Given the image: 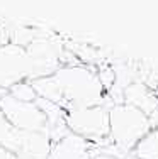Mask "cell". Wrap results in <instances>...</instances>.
I'll return each mask as SVG.
<instances>
[{
	"label": "cell",
	"instance_id": "cell-1",
	"mask_svg": "<svg viewBox=\"0 0 158 159\" xmlns=\"http://www.w3.org/2000/svg\"><path fill=\"white\" fill-rule=\"evenodd\" d=\"M31 83L37 97L58 105L65 112L105 105L111 100L105 97L97 71L82 64L60 66L50 76L32 80Z\"/></svg>",
	"mask_w": 158,
	"mask_h": 159
},
{
	"label": "cell",
	"instance_id": "cell-2",
	"mask_svg": "<svg viewBox=\"0 0 158 159\" xmlns=\"http://www.w3.org/2000/svg\"><path fill=\"white\" fill-rule=\"evenodd\" d=\"M151 130L150 119L140 108L116 103L109 108V141L126 156Z\"/></svg>",
	"mask_w": 158,
	"mask_h": 159
},
{
	"label": "cell",
	"instance_id": "cell-3",
	"mask_svg": "<svg viewBox=\"0 0 158 159\" xmlns=\"http://www.w3.org/2000/svg\"><path fill=\"white\" fill-rule=\"evenodd\" d=\"M39 78V68L26 46L17 43L0 46V88L9 90L16 83Z\"/></svg>",
	"mask_w": 158,
	"mask_h": 159
},
{
	"label": "cell",
	"instance_id": "cell-4",
	"mask_svg": "<svg viewBox=\"0 0 158 159\" xmlns=\"http://www.w3.org/2000/svg\"><path fill=\"white\" fill-rule=\"evenodd\" d=\"M109 108L107 105H95L65 112V124L71 134L85 141L105 142L109 141Z\"/></svg>",
	"mask_w": 158,
	"mask_h": 159
},
{
	"label": "cell",
	"instance_id": "cell-5",
	"mask_svg": "<svg viewBox=\"0 0 158 159\" xmlns=\"http://www.w3.org/2000/svg\"><path fill=\"white\" fill-rule=\"evenodd\" d=\"M126 156L111 144L105 142H90L78 137L75 134H68L61 141L51 146V152L48 159H124Z\"/></svg>",
	"mask_w": 158,
	"mask_h": 159
},
{
	"label": "cell",
	"instance_id": "cell-6",
	"mask_svg": "<svg viewBox=\"0 0 158 159\" xmlns=\"http://www.w3.org/2000/svg\"><path fill=\"white\" fill-rule=\"evenodd\" d=\"M0 113L10 125L19 130L46 134V115L36 103L16 100L7 93L3 98H0Z\"/></svg>",
	"mask_w": 158,
	"mask_h": 159
},
{
	"label": "cell",
	"instance_id": "cell-7",
	"mask_svg": "<svg viewBox=\"0 0 158 159\" xmlns=\"http://www.w3.org/2000/svg\"><path fill=\"white\" fill-rule=\"evenodd\" d=\"M122 103L140 108L143 113H146L150 117L158 107V97L145 83L134 81V83H129L122 90Z\"/></svg>",
	"mask_w": 158,
	"mask_h": 159
},
{
	"label": "cell",
	"instance_id": "cell-8",
	"mask_svg": "<svg viewBox=\"0 0 158 159\" xmlns=\"http://www.w3.org/2000/svg\"><path fill=\"white\" fill-rule=\"evenodd\" d=\"M136 159H158V129L150 130L131 151Z\"/></svg>",
	"mask_w": 158,
	"mask_h": 159
},
{
	"label": "cell",
	"instance_id": "cell-9",
	"mask_svg": "<svg viewBox=\"0 0 158 159\" xmlns=\"http://www.w3.org/2000/svg\"><path fill=\"white\" fill-rule=\"evenodd\" d=\"M9 95L14 97L16 100H21V102H27V103H34L36 98H37V93L34 90L31 81H21V83H16L14 86L9 88Z\"/></svg>",
	"mask_w": 158,
	"mask_h": 159
},
{
	"label": "cell",
	"instance_id": "cell-10",
	"mask_svg": "<svg viewBox=\"0 0 158 159\" xmlns=\"http://www.w3.org/2000/svg\"><path fill=\"white\" fill-rule=\"evenodd\" d=\"M148 119H150V125H151V130H153V129H158V107H156V110L148 117Z\"/></svg>",
	"mask_w": 158,
	"mask_h": 159
},
{
	"label": "cell",
	"instance_id": "cell-11",
	"mask_svg": "<svg viewBox=\"0 0 158 159\" xmlns=\"http://www.w3.org/2000/svg\"><path fill=\"white\" fill-rule=\"evenodd\" d=\"M0 159H17L16 154H12L10 151H7L5 147L0 146Z\"/></svg>",
	"mask_w": 158,
	"mask_h": 159
}]
</instances>
